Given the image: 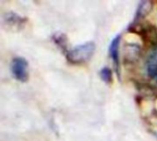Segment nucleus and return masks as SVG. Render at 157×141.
<instances>
[{
  "label": "nucleus",
  "mask_w": 157,
  "mask_h": 141,
  "mask_svg": "<svg viewBox=\"0 0 157 141\" xmlns=\"http://www.w3.org/2000/svg\"><path fill=\"white\" fill-rule=\"evenodd\" d=\"M96 50V44L93 41H88L79 44L68 50L66 53L67 60L74 64H81L91 59Z\"/></svg>",
  "instance_id": "nucleus-1"
},
{
  "label": "nucleus",
  "mask_w": 157,
  "mask_h": 141,
  "mask_svg": "<svg viewBox=\"0 0 157 141\" xmlns=\"http://www.w3.org/2000/svg\"><path fill=\"white\" fill-rule=\"evenodd\" d=\"M11 72L19 82H27L29 79L28 61L22 57H16L11 61Z\"/></svg>",
  "instance_id": "nucleus-2"
},
{
  "label": "nucleus",
  "mask_w": 157,
  "mask_h": 141,
  "mask_svg": "<svg viewBox=\"0 0 157 141\" xmlns=\"http://www.w3.org/2000/svg\"><path fill=\"white\" fill-rule=\"evenodd\" d=\"M121 35H117L110 42L109 50V56L113 61L115 69L118 73H120V44H121Z\"/></svg>",
  "instance_id": "nucleus-3"
},
{
  "label": "nucleus",
  "mask_w": 157,
  "mask_h": 141,
  "mask_svg": "<svg viewBox=\"0 0 157 141\" xmlns=\"http://www.w3.org/2000/svg\"><path fill=\"white\" fill-rule=\"evenodd\" d=\"M4 23L7 25V28L11 29H20L26 23V19L19 15L9 12L4 16Z\"/></svg>",
  "instance_id": "nucleus-4"
},
{
  "label": "nucleus",
  "mask_w": 157,
  "mask_h": 141,
  "mask_svg": "<svg viewBox=\"0 0 157 141\" xmlns=\"http://www.w3.org/2000/svg\"><path fill=\"white\" fill-rule=\"evenodd\" d=\"M146 71L148 75L157 82V47L151 51L147 58Z\"/></svg>",
  "instance_id": "nucleus-5"
},
{
  "label": "nucleus",
  "mask_w": 157,
  "mask_h": 141,
  "mask_svg": "<svg viewBox=\"0 0 157 141\" xmlns=\"http://www.w3.org/2000/svg\"><path fill=\"white\" fill-rule=\"evenodd\" d=\"M152 9V3L149 1H143L139 5L136 12V18H142L145 17Z\"/></svg>",
  "instance_id": "nucleus-6"
},
{
  "label": "nucleus",
  "mask_w": 157,
  "mask_h": 141,
  "mask_svg": "<svg viewBox=\"0 0 157 141\" xmlns=\"http://www.w3.org/2000/svg\"><path fill=\"white\" fill-rule=\"evenodd\" d=\"M52 39H53V40H54V42L62 49V50H67V39H66V36L64 35V34H63V33H56V34H54L53 35V37H52ZM67 52H68V50H67Z\"/></svg>",
  "instance_id": "nucleus-7"
},
{
  "label": "nucleus",
  "mask_w": 157,
  "mask_h": 141,
  "mask_svg": "<svg viewBox=\"0 0 157 141\" xmlns=\"http://www.w3.org/2000/svg\"><path fill=\"white\" fill-rule=\"evenodd\" d=\"M99 74H100L101 79H102L105 83H110L112 82V72H111V70H110L109 68L104 67L103 69H101Z\"/></svg>",
  "instance_id": "nucleus-8"
}]
</instances>
